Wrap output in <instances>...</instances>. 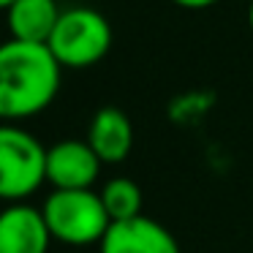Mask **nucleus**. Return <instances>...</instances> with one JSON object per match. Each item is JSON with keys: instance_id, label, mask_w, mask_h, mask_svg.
I'll use <instances>...</instances> for the list:
<instances>
[{"instance_id": "1", "label": "nucleus", "mask_w": 253, "mask_h": 253, "mask_svg": "<svg viewBox=\"0 0 253 253\" xmlns=\"http://www.w3.org/2000/svg\"><path fill=\"white\" fill-rule=\"evenodd\" d=\"M60 71L49 44L6 41L0 46V115L14 123L44 112L60 90Z\"/></svg>"}, {"instance_id": "6", "label": "nucleus", "mask_w": 253, "mask_h": 253, "mask_svg": "<svg viewBox=\"0 0 253 253\" xmlns=\"http://www.w3.org/2000/svg\"><path fill=\"white\" fill-rule=\"evenodd\" d=\"M98 253H180V245L164 223L139 215L112 223L98 242Z\"/></svg>"}, {"instance_id": "11", "label": "nucleus", "mask_w": 253, "mask_h": 253, "mask_svg": "<svg viewBox=\"0 0 253 253\" xmlns=\"http://www.w3.org/2000/svg\"><path fill=\"white\" fill-rule=\"evenodd\" d=\"M174 6H182V8H191V11H202V8H210L215 6L218 0H171Z\"/></svg>"}, {"instance_id": "10", "label": "nucleus", "mask_w": 253, "mask_h": 253, "mask_svg": "<svg viewBox=\"0 0 253 253\" xmlns=\"http://www.w3.org/2000/svg\"><path fill=\"white\" fill-rule=\"evenodd\" d=\"M101 202L109 212L112 223L117 220H131L142 215V188L131 177H112L101 188Z\"/></svg>"}, {"instance_id": "5", "label": "nucleus", "mask_w": 253, "mask_h": 253, "mask_svg": "<svg viewBox=\"0 0 253 253\" xmlns=\"http://www.w3.org/2000/svg\"><path fill=\"white\" fill-rule=\"evenodd\" d=\"M104 161L95 155L87 139H63L46 155V182L55 191H84L101 174Z\"/></svg>"}, {"instance_id": "7", "label": "nucleus", "mask_w": 253, "mask_h": 253, "mask_svg": "<svg viewBox=\"0 0 253 253\" xmlns=\"http://www.w3.org/2000/svg\"><path fill=\"white\" fill-rule=\"evenodd\" d=\"M52 240L39 207L14 202L0 215V253H49Z\"/></svg>"}, {"instance_id": "12", "label": "nucleus", "mask_w": 253, "mask_h": 253, "mask_svg": "<svg viewBox=\"0 0 253 253\" xmlns=\"http://www.w3.org/2000/svg\"><path fill=\"white\" fill-rule=\"evenodd\" d=\"M248 25H251V30H253V0H251V6H248Z\"/></svg>"}, {"instance_id": "8", "label": "nucleus", "mask_w": 253, "mask_h": 253, "mask_svg": "<svg viewBox=\"0 0 253 253\" xmlns=\"http://www.w3.org/2000/svg\"><path fill=\"white\" fill-rule=\"evenodd\" d=\"M87 142L104 164H120L131 155L133 126L128 115L117 106H104L95 112L87 128Z\"/></svg>"}, {"instance_id": "3", "label": "nucleus", "mask_w": 253, "mask_h": 253, "mask_svg": "<svg viewBox=\"0 0 253 253\" xmlns=\"http://www.w3.org/2000/svg\"><path fill=\"white\" fill-rule=\"evenodd\" d=\"M63 68H90L112 49V25L95 8H68L60 14L52 39L46 41Z\"/></svg>"}, {"instance_id": "2", "label": "nucleus", "mask_w": 253, "mask_h": 253, "mask_svg": "<svg viewBox=\"0 0 253 253\" xmlns=\"http://www.w3.org/2000/svg\"><path fill=\"white\" fill-rule=\"evenodd\" d=\"M41 212L57 242L77 248L101 242L112 226V218L101 202V193H95L93 188H84V191H55L52 188Z\"/></svg>"}, {"instance_id": "13", "label": "nucleus", "mask_w": 253, "mask_h": 253, "mask_svg": "<svg viewBox=\"0 0 253 253\" xmlns=\"http://www.w3.org/2000/svg\"><path fill=\"white\" fill-rule=\"evenodd\" d=\"M11 3H14V0H0V6H3V8H8Z\"/></svg>"}, {"instance_id": "4", "label": "nucleus", "mask_w": 253, "mask_h": 253, "mask_svg": "<svg viewBox=\"0 0 253 253\" xmlns=\"http://www.w3.org/2000/svg\"><path fill=\"white\" fill-rule=\"evenodd\" d=\"M46 155L49 150L25 128H0V196L6 202H22L46 182Z\"/></svg>"}, {"instance_id": "9", "label": "nucleus", "mask_w": 253, "mask_h": 253, "mask_svg": "<svg viewBox=\"0 0 253 253\" xmlns=\"http://www.w3.org/2000/svg\"><path fill=\"white\" fill-rule=\"evenodd\" d=\"M60 8L55 0H14L6 8L8 33L17 41H33L46 44L52 39L60 19Z\"/></svg>"}]
</instances>
